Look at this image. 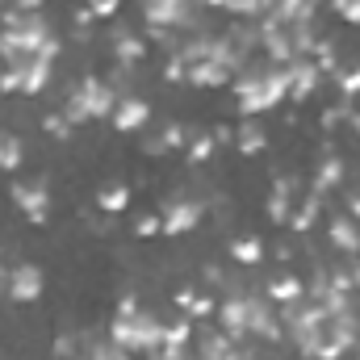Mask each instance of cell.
Segmentation results:
<instances>
[{
    "label": "cell",
    "mask_w": 360,
    "mask_h": 360,
    "mask_svg": "<svg viewBox=\"0 0 360 360\" xmlns=\"http://www.w3.org/2000/svg\"><path fill=\"white\" fill-rule=\"evenodd\" d=\"M344 122H348V126L360 134V109H348V113H344Z\"/></svg>",
    "instance_id": "obj_40"
},
{
    "label": "cell",
    "mask_w": 360,
    "mask_h": 360,
    "mask_svg": "<svg viewBox=\"0 0 360 360\" xmlns=\"http://www.w3.org/2000/svg\"><path fill=\"white\" fill-rule=\"evenodd\" d=\"M42 130H46L51 139H72V122H68L63 109H59V113H46V117H42Z\"/></svg>",
    "instance_id": "obj_30"
},
{
    "label": "cell",
    "mask_w": 360,
    "mask_h": 360,
    "mask_svg": "<svg viewBox=\"0 0 360 360\" xmlns=\"http://www.w3.org/2000/svg\"><path fill=\"white\" fill-rule=\"evenodd\" d=\"M218 327H222L235 344L252 335V331H248V302H243V293H231V297L218 306Z\"/></svg>",
    "instance_id": "obj_12"
},
{
    "label": "cell",
    "mask_w": 360,
    "mask_h": 360,
    "mask_svg": "<svg viewBox=\"0 0 360 360\" xmlns=\"http://www.w3.org/2000/svg\"><path fill=\"white\" fill-rule=\"evenodd\" d=\"M109 344L126 348V352H147L155 356L164 348V319L151 314V310H117L113 323H109Z\"/></svg>",
    "instance_id": "obj_2"
},
{
    "label": "cell",
    "mask_w": 360,
    "mask_h": 360,
    "mask_svg": "<svg viewBox=\"0 0 360 360\" xmlns=\"http://www.w3.org/2000/svg\"><path fill=\"white\" fill-rule=\"evenodd\" d=\"M235 101H239V113L252 117V113H269L281 101H289V68H276V63H248L235 80Z\"/></svg>",
    "instance_id": "obj_1"
},
{
    "label": "cell",
    "mask_w": 360,
    "mask_h": 360,
    "mask_svg": "<svg viewBox=\"0 0 360 360\" xmlns=\"http://www.w3.org/2000/svg\"><path fill=\"white\" fill-rule=\"evenodd\" d=\"M0 289H4V297H8V302H38V297H42V289H46V272L38 269V264H30V260L8 264L4 281H0Z\"/></svg>",
    "instance_id": "obj_5"
},
{
    "label": "cell",
    "mask_w": 360,
    "mask_h": 360,
    "mask_svg": "<svg viewBox=\"0 0 360 360\" xmlns=\"http://www.w3.org/2000/svg\"><path fill=\"white\" fill-rule=\"evenodd\" d=\"M188 340H193V319L164 323V348H188Z\"/></svg>",
    "instance_id": "obj_27"
},
{
    "label": "cell",
    "mask_w": 360,
    "mask_h": 360,
    "mask_svg": "<svg viewBox=\"0 0 360 360\" xmlns=\"http://www.w3.org/2000/svg\"><path fill=\"white\" fill-rule=\"evenodd\" d=\"M109 122H113L117 134H139V130H147V122H151V105H147L143 96H117Z\"/></svg>",
    "instance_id": "obj_9"
},
{
    "label": "cell",
    "mask_w": 360,
    "mask_h": 360,
    "mask_svg": "<svg viewBox=\"0 0 360 360\" xmlns=\"http://www.w3.org/2000/svg\"><path fill=\"white\" fill-rule=\"evenodd\" d=\"M113 59H117L122 68L143 63V59H147V38H134V34L117 30V34H113Z\"/></svg>",
    "instance_id": "obj_19"
},
{
    "label": "cell",
    "mask_w": 360,
    "mask_h": 360,
    "mask_svg": "<svg viewBox=\"0 0 360 360\" xmlns=\"http://www.w3.org/2000/svg\"><path fill=\"white\" fill-rule=\"evenodd\" d=\"M8 197H13V205L25 214V222L46 226V218H51V188H46V176L13 180V184H8Z\"/></svg>",
    "instance_id": "obj_4"
},
{
    "label": "cell",
    "mask_w": 360,
    "mask_h": 360,
    "mask_svg": "<svg viewBox=\"0 0 360 360\" xmlns=\"http://www.w3.org/2000/svg\"><path fill=\"white\" fill-rule=\"evenodd\" d=\"M344 113H348V109H327V113H323V126H327V130H331V126H340V122H344Z\"/></svg>",
    "instance_id": "obj_39"
},
{
    "label": "cell",
    "mask_w": 360,
    "mask_h": 360,
    "mask_svg": "<svg viewBox=\"0 0 360 360\" xmlns=\"http://www.w3.org/2000/svg\"><path fill=\"white\" fill-rule=\"evenodd\" d=\"M323 72L314 68V59H293L289 63V101H310L319 92Z\"/></svg>",
    "instance_id": "obj_13"
},
{
    "label": "cell",
    "mask_w": 360,
    "mask_h": 360,
    "mask_svg": "<svg viewBox=\"0 0 360 360\" xmlns=\"http://www.w3.org/2000/svg\"><path fill=\"white\" fill-rule=\"evenodd\" d=\"M340 92H344V96H356V92H360V63L340 72Z\"/></svg>",
    "instance_id": "obj_34"
},
{
    "label": "cell",
    "mask_w": 360,
    "mask_h": 360,
    "mask_svg": "<svg viewBox=\"0 0 360 360\" xmlns=\"http://www.w3.org/2000/svg\"><path fill=\"white\" fill-rule=\"evenodd\" d=\"M160 218H164V235H168V239H176V235H188V231L201 222V205L184 197V201H172Z\"/></svg>",
    "instance_id": "obj_14"
},
{
    "label": "cell",
    "mask_w": 360,
    "mask_h": 360,
    "mask_svg": "<svg viewBox=\"0 0 360 360\" xmlns=\"http://www.w3.org/2000/svg\"><path fill=\"white\" fill-rule=\"evenodd\" d=\"M231 80H235V68H226L218 59H205V63L188 68V84H197V89H226Z\"/></svg>",
    "instance_id": "obj_15"
},
{
    "label": "cell",
    "mask_w": 360,
    "mask_h": 360,
    "mask_svg": "<svg viewBox=\"0 0 360 360\" xmlns=\"http://www.w3.org/2000/svg\"><path fill=\"white\" fill-rule=\"evenodd\" d=\"M348 214L360 222V193H352V197H348Z\"/></svg>",
    "instance_id": "obj_41"
},
{
    "label": "cell",
    "mask_w": 360,
    "mask_h": 360,
    "mask_svg": "<svg viewBox=\"0 0 360 360\" xmlns=\"http://www.w3.org/2000/svg\"><path fill=\"white\" fill-rule=\"evenodd\" d=\"M344 172H348V164H344V160H340L335 151H327V155H323V164L314 168V193L323 197L327 188H335V184L344 180Z\"/></svg>",
    "instance_id": "obj_20"
},
{
    "label": "cell",
    "mask_w": 360,
    "mask_h": 360,
    "mask_svg": "<svg viewBox=\"0 0 360 360\" xmlns=\"http://www.w3.org/2000/svg\"><path fill=\"white\" fill-rule=\"evenodd\" d=\"M147 30H184L193 25V0H143Z\"/></svg>",
    "instance_id": "obj_6"
},
{
    "label": "cell",
    "mask_w": 360,
    "mask_h": 360,
    "mask_svg": "<svg viewBox=\"0 0 360 360\" xmlns=\"http://www.w3.org/2000/svg\"><path fill=\"white\" fill-rule=\"evenodd\" d=\"M113 105H117V92H113V84H105L101 76H84V80L72 89L68 105H63V113H68V122H72V126H80V122L109 117V113H113Z\"/></svg>",
    "instance_id": "obj_3"
},
{
    "label": "cell",
    "mask_w": 360,
    "mask_h": 360,
    "mask_svg": "<svg viewBox=\"0 0 360 360\" xmlns=\"http://www.w3.org/2000/svg\"><path fill=\"white\" fill-rule=\"evenodd\" d=\"M260 42H264V51H269V63H276V68H289V63L297 59L289 25H276V21H264V30H260Z\"/></svg>",
    "instance_id": "obj_10"
},
{
    "label": "cell",
    "mask_w": 360,
    "mask_h": 360,
    "mask_svg": "<svg viewBox=\"0 0 360 360\" xmlns=\"http://www.w3.org/2000/svg\"><path fill=\"white\" fill-rule=\"evenodd\" d=\"M164 143H168V151H184V147H188V130L176 126V122H168V126H164Z\"/></svg>",
    "instance_id": "obj_32"
},
{
    "label": "cell",
    "mask_w": 360,
    "mask_h": 360,
    "mask_svg": "<svg viewBox=\"0 0 360 360\" xmlns=\"http://www.w3.org/2000/svg\"><path fill=\"white\" fill-rule=\"evenodd\" d=\"M264 297L285 306V302H297V297H306V285H302L297 276H276V281H269V285H264Z\"/></svg>",
    "instance_id": "obj_22"
},
{
    "label": "cell",
    "mask_w": 360,
    "mask_h": 360,
    "mask_svg": "<svg viewBox=\"0 0 360 360\" xmlns=\"http://www.w3.org/2000/svg\"><path fill=\"white\" fill-rule=\"evenodd\" d=\"M4 68L17 72V92H25V96L46 92L51 76H55V59H42V55H30V59H21V63H4Z\"/></svg>",
    "instance_id": "obj_8"
},
{
    "label": "cell",
    "mask_w": 360,
    "mask_h": 360,
    "mask_svg": "<svg viewBox=\"0 0 360 360\" xmlns=\"http://www.w3.org/2000/svg\"><path fill=\"white\" fill-rule=\"evenodd\" d=\"M331 243H335L340 252H348V256L360 252V222L352 214H335V218H331Z\"/></svg>",
    "instance_id": "obj_18"
},
{
    "label": "cell",
    "mask_w": 360,
    "mask_h": 360,
    "mask_svg": "<svg viewBox=\"0 0 360 360\" xmlns=\"http://www.w3.org/2000/svg\"><path fill=\"white\" fill-rule=\"evenodd\" d=\"M269 8L272 0H226V13H235V17H260Z\"/></svg>",
    "instance_id": "obj_29"
},
{
    "label": "cell",
    "mask_w": 360,
    "mask_h": 360,
    "mask_svg": "<svg viewBox=\"0 0 360 360\" xmlns=\"http://www.w3.org/2000/svg\"><path fill=\"white\" fill-rule=\"evenodd\" d=\"M134 235H139V239L164 235V218H160V214H143V218H134Z\"/></svg>",
    "instance_id": "obj_31"
},
{
    "label": "cell",
    "mask_w": 360,
    "mask_h": 360,
    "mask_svg": "<svg viewBox=\"0 0 360 360\" xmlns=\"http://www.w3.org/2000/svg\"><path fill=\"white\" fill-rule=\"evenodd\" d=\"M164 80H168V84H188V68H184V59H180L176 51H172V59H168V68H164Z\"/></svg>",
    "instance_id": "obj_33"
},
{
    "label": "cell",
    "mask_w": 360,
    "mask_h": 360,
    "mask_svg": "<svg viewBox=\"0 0 360 360\" xmlns=\"http://www.w3.org/2000/svg\"><path fill=\"white\" fill-rule=\"evenodd\" d=\"M243 302H248V331L260 335V340H269V344H276V340L285 335V327H281L272 302L269 297H260V293H243Z\"/></svg>",
    "instance_id": "obj_7"
},
{
    "label": "cell",
    "mask_w": 360,
    "mask_h": 360,
    "mask_svg": "<svg viewBox=\"0 0 360 360\" xmlns=\"http://www.w3.org/2000/svg\"><path fill=\"white\" fill-rule=\"evenodd\" d=\"M319 0H276L269 8V21L276 25H297V21H314Z\"/></svg>",
    "instance_id": "obj_16"
},
{
    "label": "cell",
    "mask_w": 360,
    "mask_h": 360,
    "mask_svg": "<svg viewBox=\"0 0 360 360\" xmlns=\"http://www.w3.org/2000/svg\"><path fill=\"white\" fill-rule=\"evenodd\" d=\"M126 205H130V188H126V184H101V188H96V210H101V214L113 218V214H122Z\"/></svg>",
    "instance_id": "obj_21"
},
{
    "label": "cell",
    "mask_w": 360,
    "mask_h": 360,
    "mask_svg": "<svg viewBox=\"0 0 360 360\" xmlns=\"http://www.w3.org/2000/svg\"><path fill=\"white\" fill-rule=\"evenodd\" d=\"M319 214H323V197H319V193H310V197H306V201H302V205L293 210L289 226H293L297 235H306V231H310V226L319 222Z\"/></svg>",
    "instance_id": "obj_23"
},
{
    "label": "cell",
    "mask_w": 360,
    "mask_h": 360,
    "mask_svg": "<svg viewBox=\"0 0 360 360\" xmlns=\"http://www.w3.org/2000/svg\"><path fill=\"white\" fill-rule=\"evenodd\" d=\"M117 4H122V0H89L92 17H113V13H117Z\"/></svg>",
    "instance_id": "obj_36"
},
{
    "label": "cell",
    "mask_w": 360,
    "mask_h": 360,
    "mask_svg": "<svg viewBox=\"0 0 360 360\" xmlns=\"http://www.w3.org/2000/svg\"><path fill=\"white\" fill-rule=\"evenodd\" d=\"M197 360H243V348H235V340L226 331H210V335H201Z\"/></svg>",
    "instance_id": "obj_17"
},
{
    "label": "cell",
    "mask_w": 360,
    "mask_h": 360,
    "mask_svg": "<svg viewBox=\"0 0 360 360\" xmlns=\"http://www.w3.org/2000/svg\"><path fill=\"white\" fill-rule=\"evenodd\" d=\"M293 193H297V180L293 176H276L269 193V222L272 226H289L293 218Z\"/></svg>",
    "instance_id": "obj_11"
},
{
    "label": "cell",
    "mask_w": 360,
    "mask_h": 360,
    "mask_svg": "<svg viewBox=\"0 0 360 360\" xmlns=\"http://www.w3.org/2000/svg\"><path fill=\"white\" fill-rule=\"evenodd\" d=\"M335 13H340L348 25H360V0H335Z\"/></svg>",
    "instance_id": "obj_35"
},
{
    "label": "cell",
    "mask_w": 360,
    "mask_h": 360,
    "mask_svg": "<svg viewBox=\"0 0 360 360\" xmlns=\"http://www.w3.org/2000/svg\"><path fill=\"white\" fill-rule=\"evenodd\" d=\"M356 360H360V340H356Z\"/></svg>",
    "instance_id": "obj_42"
},
{
    "label": "cell",
    "mask_w": 360,
    "mask_h": 360,
    "mask_svg": "<svg viewBox=\"0 0 360 360\" xmlns=\"http://www.w3.org/2000/svg\"><path fill=\"white\" fill-rule=\"evenodd\" d=\"M92 21H96V17H92V8H89V4H80V8L72 13V25H76V30H89Z\"/></svg>",
    "instance_id": "obj_37"
},
{
    "label": "cell",
    "mask_w": 360,
    "mask_h": 360,
    "mask_svg": "<svg viewBox=\"0 0 360 360\" xmlns=\"http://www.w3.org/2000/svg\"><path fill=\"white\" fill-rule=\"evenodd\" d=\"M214 134H197V139H188V147H184V160L188 164H205L210 155H214Z\"/></svg>",
    "instance_id": "obj_28"
},
{
    "label": "cell",
    "mask_w": 360,
    "mask_h": 360,
    "mask_svg": "<svg viewBox=\"0 0 360 360\" xmlns=\"http://www.w3.org/2000/svg\"><path fill=\"white\" fill-rule=\"evenodd\" d=\"M21 160H25V143L17 134H0V172L21 168Z\"/></svg>",
    "instance_id": "obj_26"
},
{
    "label": "cell",
    "mask_w": 360,
    "mask_h": 360,
    "mask_svg": "<svg viewBox=\"0 0 360 360\" xmlns=\"http://www.w3.org/2000/svg\"><path fill=\"white\" fill-rule=\"evenodd\" d=\"M264 130L256 126V122H243L239 130H235V147H239V155H260L264 151Z\"/></svg>",
    "instance_id": "obj_24"
},
{
    "label": "cell",
    "mask_w": 360,
    "mask_h": 360,
    "mask_svg": "<svg viewBox=\"0 0 360 360\" xmlns=\"http://www.w3.org/2000/svg\"><path fill=\"white\" fill-rule=\"evenodd\" d=\"M231 260H235V264H260V260H264V243H260L256 235L235 239V243H231Z\"/></svg>",
    "instance_id": "obj_25"
},
{
    "label": "cell",
    "mask_w": 360,
    "mask_h": 360,
    "mask_svg": "<svg viewBox=\"0 0 360 360\" xmlns=\"http://www.w3.org/2000/svg\"><path fill=\"white\" fill-rule=\"evenodd\" d=\"M143 151H147V155H168V143H164V134L147 139V143H143Z\"/></svg>",
    "instance_id": "obj_38"
}]
</instances>
